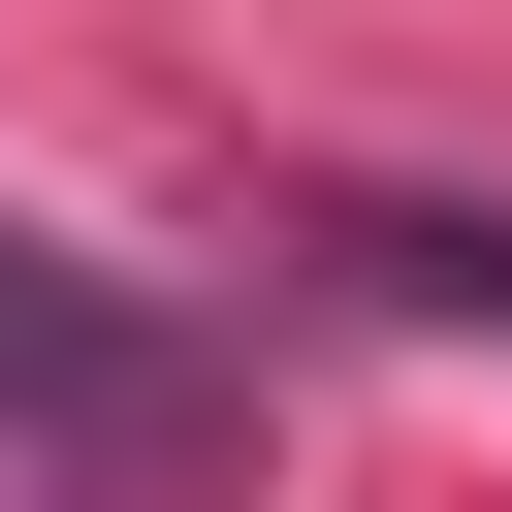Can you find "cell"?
<instances>
[{"label":"cell","mask_w":512,"mask_h":512,"mask_svg":"<svg viewBox=\"0 0 512 512\" xmlns=\"http://www.w3.org/2000/svg\"><path fill=\"white\" fill-rule=\"evenodd\" d=\"M0 416H32L64 480H192V448H224V352L128 320V288H64V256L0 224Z\"/></svg>","instance_id":"cell-1"},{"label":"cell","mask_w":512,"mask_h":512,"mask_svg":"<svg viewBox=\"0 0 512 512\" xmlns=\"http://www.w3.org/2000/svg\"><path fill=\"white\" fill-rule=\"evenodd\" d=\"M288 256L384 288V320H448V352H512V192H288Z\"/></svg>","instance_id":"cell-2"}]
</instances>
